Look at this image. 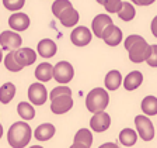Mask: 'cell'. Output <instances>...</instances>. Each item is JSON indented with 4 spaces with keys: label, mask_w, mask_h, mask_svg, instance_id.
I'll use <instances>...</instances> for the list:
<instances>
[{
    "label": "cell",
    "mask_w": 157,
    "mask_h": 148,
    "mask_svg": "<svg viewBox=\"0 0 157 148\" xmlns=\"http://www.w3.org/2000/svg\"><path fill=\"white\" fill-rule=\"evenodd\" d=\"M128 52H129V59H131L132 62L142 64V62H144V61H147V58L150 56L151 45L140 35L131 45V48L128 49Z\"/></svg>",
    "instance_id": "obj_3"
},
{
    "label": "cell",
    "mask_w": 157,
    "mask_h": 148,
    "mask_svg": "<svg viewBox=\"0 0 157 148\" xmlns=\"http://www.w3.org/2000/svg\"><path fill=\"white\" fill-rule=\"evenodd\" d=\"M33 137V130L25 121H16L9 128L7 141L11 148H24L29 144Z\"/></svg>",
    "instance_id": "obj_1"
},
{
    "label": "cell",
    "mask_w": 157,
    "mask_h": 148,
    "mask_svg": "<svg viewBox=\"0 0 157 148\" xmlns=\"http://www.w3.org/2000/svg\"><path fill=\"white\" fill-rule=\"evenodd\" d=\"M36 49H38V54L42 58H52L58 52V47H56L55 41L51 38L41 39L38 43V45H36Z\"/></svg>",
    "instance_id": "obj_15"
},
{
    "label": "cell",
    "mask_w": 157,
    "mask_h": 148,
    "mask_svg": "<svg viewBox=\"0 0 157 148\" xmlns=\"http://www.w3.org/2000/svg\"><path fill=\"white\" fill-rule=\"evenodd\" d=\"M35 78H36V80H39L41 83L49 82V80L53 78V66L49 62L39 64L35 69Z\"/></svg>",
    "instance_id": "obj_19"
},
{
    "label": "cell",
    "mask_w": 157,
    "mask_h": 148,
    "mask_svg": "<svg viewBox=\"0 0 157 148\" xmlns=\"http://www.w3.org/2000/svg\"><path fill=\"white\" fill-rule=\"evenodd\" d=\"M117 14L122 21H132V20L135 18V16H136V10H135L132 3H129V2H122V7Z\"/></svg>",
    "instance_id": "obj_24"
},
{
    "label": "cell",
    "mask_w": 157,
    "mask_h": 148,
    "mask_svg": "<svg viewBox=\"0 0 157 148\" xmlns=\"http://www.w3.org/2000/svg\"><path fill=\"white\" fill-rule=\"evenodd\" d=\"M25 4V0H3V6L10 11H18Z\"/></svg>",
    "instance_id": "obj_30"
},
{
    "label": "cell",
    "mask_w": 157,
    "mask_h": 148,
    "mask_svg": "<svg viewBox=\"0 0 157 148\" xmlns=\"http://www.w3.org/2000/svg\"><path fill=\"white\" fill-rule=\"evenodd\" d=\"M17 113L21 118L24 120H33L35 117V110H34V106L31 103L27 102H20L17 106Z\"/></svg>",
    "instance_id": "obj_25"
},
{
    "label": "cell",
    "mask_w": 157,
    "mask_h": 148,
    "mask_svg": "<svg viewBox=\"0 0 157 148\" xmlns=\"http://www.w3.org/2000/svg\"><path fill=\"white\" fill-rule=\"evenodd\" d=\"M102 6L107 13H118L122 7V0H105Z\"/></svg>",
    "instance_id": "obj_29"
},
{
    "label": "cell",
    "mask_w": 157,
    "mask_h": 148,
    "mask_svg": "<svg viewBox=\"0 0 157 148\" xmlns=\"http://www.w3.org/2000/svg\"><path fill=\"white\" fill-rule=\"evenodd\" d=\"M75 76V69L73 65L67 61H60L53 66V79L60 85L69 83Z\"/></svg>",
    "instance_id": "obj_4"
},
{
    "label": "cell",
    "mask_w": 157,
    "mask_h": 148,
    "mask_svg": "<svg viewBox=\"0 0 157 148\" xmlns=\"http://www.w3.org/2000/svg\"><path fill=\"white\" fill-rule=\"evenodd\" d=\"M150 28H151V34L154 37H157V16L151 20V24H150Z\"/></svg>",
    "instance_id": "obj_35"
},
{
    "label": "cell",
    "mask_w": 157,
    "mask_h": 148,
    "mask_svg": "<svg viewBox=\"0 0 157 148\" xmlns=\"http://www.w3.org/2000/svg\"><path fill=\"white\" fill-rule=\"evenodd\" d=\"M28 99L29 103H34L36 106H42L48 99V90L44 86V83L35 82L31 83L28 88Z\"/></svg>",
    "instance_id": "obj_7"
},
{
    "label": "cell",
    "mask_w": 157,
    "mask_h": 148,
    "mask_svg": "<svg viewBox=\"0 0 157 148\" xmlns=\"http://www.w3.org/2000/svg\"><path fill=\"white\" fill-rule=\"evenodd\" d=\"M70 148H88V147L87 145H84V144H80V142H73Z\"/></svg>",
    "instance_id": "obj_37"
},
{
    "label": "cell",
    "mask_w": 157,
    "mask_h": 148,
    "mask_svg": "<svg viewBox=\"0 0 157 148\" xmlns=\"http://www.w3.org/2000/svg\"><path fill=\"white\" fill-rule=\"evenodd\" d=\"M142 112L146 116H156L157 114V97L156 96H146L142 100Z\"/></svg>",
    "instance_id": "obj_23"
},
{
    "label": "cell",
    "mask_w": 157,
    "mask_h": 148,
    "mask_svg": "<svg viewBox=\"0 0 157 148\" xmlns=\"http://www.w3.org/2000/svg\"><path fill=\"white\" fill-rule=\"evenodd\" d=\"M21 44H23V38L16 31L6 30V31H3L0 34V47L3 49L16 51V49L21 48Z\"/></svg>",
    "instance_id": "obj_6"
},
{
    "label": "cell",
    "mask_w": 157,
    "mask_h": 148,
    "mask_svg": "<svg viewBox=\"0 0 157 148\" xmlns=\"http://www.w3.org/2000/svg\"><path fill=\"white\" fill-rule=\"evenodd\" d=\"M135 125H136L137 134L143 141H151L154 138V127L150 118L144 114H139L135 117Z\"/></svg>",
    "instance_id": "obj_5"
},
{
    "label": "cell",
    "mask_w": 157,
    "mask_h": 148,
    "mask_svg": "<svg viewBox=\"0 0 157 148\" xmlns=\"http://www.w3.org/2000/svg\"><path fill=\"white\" fill-rule=\"evenodd\" d=\"M31 21L29 17L25 13H13L9 17V26L11 27V30H14L16 33L18 31H25L29 27Z\"/></svg>",
    "instance_id": "obj_14"
},
{
    "label": "cell",
    "mask_w": 157,
    "mask_h": 148,
    "mask_svg": "<svg viewBox=\"0 0 157 148\" xmlns=\"http://www.w3.org/2000/svg\"><path fill=\"white\" fill-rule=\"evenodd\" d=\"M111 125V117L105 112H98L94 113L90 120V128L95 133H104L107 131Z\"/></svg>",
    "instance_id": "obj_10"
},
{
    "label": "cell",
    "mask_w": 157,
    "mask_h": 148,
    "mask_svg": "<svg viewBox=\"0 0 157 148\" xmlns=\"http://www.w3.org/2000/svg\"><path fill=\"white\" fill-rule=\"evenodd\" d=\"M3 61V51H2V48H0V62Z\"/></svg>",
    "instance_id": "obj_39"
},
{
    "label": "cell",
    "mask_w": 157,
    "mask_h": 148,
    "mask_svg": "<svg viewBox=\"0 0 157 148\" xmlns=\"http://www.w3.org/2000/svg\"><path fill=\"white\" fill-rule=\"evenodd\" d=\"M93 33L86 26H78L70 34V41L76 47H86L91 43Z\"/></svg>",
    "instance_id": "obj_8"
},
{
    "label": "cell",
    "mask_w": 157,
    "mask_h": 148,
    "mask_svg": "<svg viewBox=\"0 0 157 148\" xmlns=\"http://www.w3.org/2000/svg\"><path fill=\"white\" fill-rule=\"evenodd\" d=\"M58 20L62 23L63 27H75L78 23V20H80V14H78V11L75 7H69L63 13H60Z\"/></svg>",
    "instance_id": "obj_16"
},
{
    "label": "cell",
    "mask_w": 157,
    "mask_h": 148,
    "mask_svg": "<svg viewBox=\"0 0 157 148\" xmlns=\"http://www.w3.org/2000/svg\"><path fill=\"white\" fill-rule=\"evenodd\" d=\"M98 148H118V145L115 142H105V144H101Z\"/></svg>",
    "instance_id": "obj_36"
},
{
    "label": "cell",
    "mask_w": 157,
    "mask_h": 148,
    "mask_svg": "<svg viewBox=\"0 0 157 148\" xmlns=\"http://www.w3.org/2000/svg\"><path fill=\"white\" fill-rule=\"evenodd\" d=\"M108 103H109V95L102 88H94L86 96V107L93 114L98 112H104Z\"/></svg>",
    "instance_id": "obj_2"
},
{
    "label": "cell",
    "mask_w": 157,
    "mask_h": 148,
    "mask_svg": "<svg viewBox=\"0 0 157 148\" xmlns=\"http://www.w3.org/2000/svg\"><path fill=\"white\" fill-rule=\"evenodd\" d=\"M59 96H72V90H70V88H67V86H58V88H53L52 92H51V95H49V97H51V100L55 97H59Z\"/></svg>",
    "instance_id": "obj_31"
},
{
    "label": "cell",
    "mask_w": 157,
    "mask_h": 148,
    "mask_svg": "<svg viewBox=\"0 0 157 148\" xmlns=\"http://www.w3.org/2000/svg\"><path fill=\"white\" fill-rule=\"evenodd\" d=\"M16 96V85L11 82H6L0 88V103L9 105Z\"/></svg>",
    "instance_id": "obj_21"
},
{
    "label": "cell",
    "mask_w": 157,
    "mask_h": 148,
    "mask_svg": "<svg viewBox=\"0 0 157 148\" xmlns=\"http://www.w3.org/2000/svg\"><path fill=\"white\" fill-rule=\"evenodd\" d=\"M3 137V125L0 124V138Z\"/></svg>",
    "instance_id": "obj_38"
},
{
    "label": "cell",
    "mask_w": 157,
    "mask_h": 148,
    "mask_svg": "<svg viewBox=\"0 0 157 148\" xmlns=\"http://www.w3.org/2000/svg\"><path fill=\"white\" fill-rule=\"evenodd\" d=\"M73 107V99L72 96H59L52 99L51 103V110L53 114H65Z\"/></svg>",
    "instance_id": "obj_13"
},
{
    "label": "cell",
    "mask_w": 157,
    "mask_h": 148,
    "mask_svg": "<svg viewBox=\"0 0 157 148\" xmlns=\"http://www.w3.org/2000/svg\"><path fill=\"white\" fill-rule=\"evenodd\" d=\"M13 54H14V59H16L17 64L23 69L25 68V66L33 65L36 61V52L33 48H27V47L23 48V47H21V48L13 51Z\"/></svg>",
    "instance_id": "obj_9"
},
{
    "label": "cell",
    "mask_w": 157,
    "mask_h": 148,
    "mask_svg": "<svg viewBox=\"0 0 157 148\" xmlns=\"http://www.w3.org/2000/svg\"><path fill=\"white\" fill-rule=\"evenodd\" d=\"M69 7H73L72 2H69V0H55L52 4V14L58 18L60 16V13H63Z\"/></svg>",
    "instance_id": "obj_27"
},
{
    "label": "cell",
    "mask_w": 157,
    "mask_h": 148,
    "mask_svg": "<svg viewBox=\"0 0 157 148\" xmlns=\"http://www.w3.org/2000/svg\"><path fill=\"white\" fill-rule=\"evenodd\" d=\"M104 2L105 0H97V3H100V4H104Z\"/></svg>",
    "instance_id": "obj_40"
},
{
    "label": "cell",
    "mask_w": 157,
    "mask_h": 148,
    "mask_svg": "<svg viewBox=\"0 0 157 148\" xmlns=\"http://www.w3.org/2000/svg\"><path fill=\"white\" fill-rule=\"evenodd\" d=\"M119 142L125 147H132V145L136 144L137 141V133L135 131L133 128H124L121 133H119Z\"/></svg>",
    "instance_id": "obj_22"
},
{
    "label": "cell",
    "mask_w": 157,
    "mask_h": 148,
    "mask_svg": "<svg viewBox=\"0 0 157 148\" xmlns=\"http://www.w3.org/2000/svg\"><path fill=\"white\" fill-rule=\"evenodd\" d=\"M29 148H42L41 145H33V147H29Z\"/></svg>",
    "instance_id": "obj_41"
},
{
    "label": "cell",
    "mask_w": 157,
    "mask_h": 148,
    "mask_svg": "<svg viewBox=\"0 0 157 148\" xmlns=\"http://www.w3.org/2000/svg\"><path fill=\"white\" fill-rule=\"evenodd\" d=\"M139 37L140 35H137V34H132V35H129V37H126V39H125V43H124V45H125V49H129L131 48V45L132 44L135 43V41H136L137 38H139Z\"/></svg>",
    "instance_id": "obj_33"
},
{
    "label": "cell",
    "mask_w": 157,
    "mask_h": 148,
    "mask_svg": "<svg viewBox=\"0 0 157 148\" xmlns=\"http://www.w3.org/2000/svg\"><path fill=\"white\" fill-rule=\"evenodd\" d=\"M143 83V73L140 71H132L124 79V88L126 90H135Z\"/></svg>",
    "instance_id": "obj_18"
},
{
    "label": "cell",
    "mask_w": 157,
    "mask_h": 148,
    "mask_svg": "<svg viewBox=\"0 0 157 148\" xmlns=\"http://www.w3.org/2000/svg\"><path fill=\"white\" fill-rule=\"evenodd\" d=\"M111 24H114V21H112V18L108 16V14H105V13L97 14L91 21V33L94 34L95 37L101 38L105 28H107L108 26H111Z\"/></svg>",
    "instance_id": "obj_12"
},
{
    "label": "cell",
    "mask_w": 157,
    "mask_h": 148,
    "mask_svg": "<svg viewBox=\"0 0 157 148\" xmlns=\"http://www.w3.org/2000/svg\"><path fill=\"white\" fill-rule=\"evenodd\" d=\"M104 83H105L107 90H117V89L122 85V75H121V72H119V71H117V69L109 71V72L105 75Z\"/></svg>",
    "instance_id": "obj_20"
},
{
    "label": "cell",
    "mask_w": 157,
    "mask_h": 148,
    "mask_svg": "<svg viewBox=\"0 0 157 148\" xmlns=\"http://www.w3.org/2000/svg\"><path fill=\"white\" fill-rule=\"evenodd\" d=\"M56 128L53 124L51 123H44V124H39L34 131V137L38 140V141H48L55 135Z\"/></svg>",
    "instance_id": "obj_17"
},
{
    "label": "cell",
    "mask_w": 157,
    "mask_h": 148,
    "mask_svg": "<svg viewBox=\"0 0 157 148\" xmlns=\"http://www.w3.org/2000/svg\"><path fill=\"white\" fill-rule=\"evenodd\" d=\"M75 142H80V144L87 145L88 148L93 145V134L88 128H80L75 134Z\"/></svg>",
    "instance_id": "obj_26"
},
{
    "label": "cell",
    "mask_w": 157,
    "mask_h": 148,
    "mask_svg": "<svg viewBox=\"0 0 157 148\" xmlns=\"http://www.w3.org/2000/svg\"><path fill=\"white\" fill-rule=\"evenodd\" d=\"M101 38L104 39V43L109 47H117L122 43V30L115 24H111L105 28L102 33Z\"/></svg>",
    "instance_id": "obj_11"
},
{
    "label": "cell",
    "mask_w": 157,
    "mask_h": 148,
    "mask_svg": "<svg viewBox=\"0 0 157 148\" xmlns=\"http://www.w3.org/2000/svg\"><path fill=\"white\" fill-rule=\"evenodd\" d=\"M147 65L151 66V68H157V45L153 44L151 45V52H150V56L147 58Z\"/></svg>",
    "instance_id": "obj_32"
},
{
    "label": "cell",
    "mask_w": 157,
    "mask_h": 148,
    "mask_svg": "<svg viewBox=\"0 0 157 148\" xmlns=\"http://www.w3.org/2000/svg\"><path fill=\"white\" fill-rule=\"evenodd\" d=\"M4 66L9 69L10 72H20V71H23V68L17 64V61L14 59V54L13 51H10L6 56H4Z\"/></svg>",
    "instance_id": "obj_28"
},
{
    "label": "cell",
    "mask_w": 157,
    "mask_h": 148,
    "mask_svg": "<svg viewBox=\"0 0 157 148\" xmlns=\"http://www.w3.org/2000/svg\"><path fill=\"white\" fill-rule=\"evenodd\" d=\"M132 3L137 4V6H150V4H153L156 0H131Z\"/></svg>",
    "instance_id": "obj_34"
}]
</instances>
